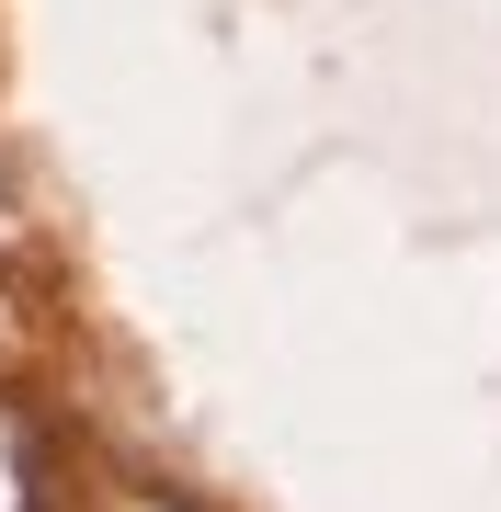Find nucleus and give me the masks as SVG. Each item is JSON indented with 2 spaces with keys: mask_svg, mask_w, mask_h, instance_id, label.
Segmentation results:
<instances>
[{
  "mask_svg": "<svg viewBox=\"0 0 501 512\" xmlns=\"http://www.w3.org/2000/svg\"><path fill=\"white\" fill-rule=\"evenodd\" d=\"M0 239H12V205H0Z\"/></svg>",
  "mask_w": 501,
  "mask_h": 512,
  "instance_id": "nucleus-1",
  "label": "nucleus"
},
{
  "mask_svg": "<svg viewBox=\"0 0 501 512\" xmlns=\"http://www.w3.org/2000/svg\"><path fill=\"white\" fill-rule=\"evenodd\" d=\"M137 512H171V501H137Z\"/></svg>",
  "mask_w": 501,
  "mask_h": 512,
  "instance_id": "nucleus-2",
  "label": "nucleus"
}]
</instances>
